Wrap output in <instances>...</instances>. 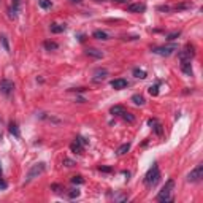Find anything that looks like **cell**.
<instances>
[{"label":"cell","instance_id":"obj_1","mask_svg":"<svg viewBox=\"0 0 203 203\" xmlns=\"http://www.w3.org/2000/svg\"><path fill=\"white\" fill-rule=\"evenodd\" d=\"M173 189H175V181L173 179H168L165 183V186L162 187V191L157 194V202H162V203H168L173 200Z\"/></svg>","mask_w":203,"mask_h":203},{"label":"cell","instance_id":"obj_2","mask_svg":"<svg viewBox=\"0 0 203 203\" xmlns=\"http://www.w3.org/2000/svg\"><path fill=\"white\" fill-rule=\"evenodd\" d=\"M159 181H160V172H159L157 164H154L149 170H148V173L145 176V184L148 187H154Z\"/></svg>","mask_w":203,"mask_h":203},{"label":"cell","instance_id":"obj_3","mask_svg":"<svg viewBox=\"0 0 203 203\" xmlns=\"http://www.w3.org/2000/svg\"><path fill=\"white\" fill-rule=\"evenodd\" d=\"M45 168H46V165H45L43 162H40V164H35V165H32V168L29 170V173H27V176H26V184H27V183H30L32 179L38 178L40 175L45 172Z\"/></svg>","mask_w":203,"mask_h":203},{"label":"cell","instance_id":"obj_4","mask_svg":"<svg viewBox=\"0 0 203 203\" xmlns=\"http://www.w3.org/2000/svg\"><path fill=\"white\" fill-rule=\"evenodd\" d=\"M176 49H178L176 45H167V46H159V48H154V49H152V53L159 54V56H164V57H168V56H172Z\"/></svg>","mask_w":203,"mask_h":203},{"label":"cell","instance_id":"obj_5","mask_svg":"<svg viewBox=\"0 0 203 203\" xmlns=\"http://www.w3.org/2000/svg\"><path fill=\"white\" fill-rule=\"evenodd\" d=\"M203 178V164H198L191 173L187 175V181L189 183H198Z\"/></svg>","mask_w":203,"mask_h":203},{"label":"cell","instance_id":"obj_6","mask_svg":"<svg viewBox=\"0 0 203 203\" xmlns=\"http://www.w3.org/2000/svg\"><path fill=\"white\" fill-rule=\"evenodd\" d=\"M15 91V83L10 80H2L0 81V92H2L5 97H10Z\"/></svg>","mask_w":203,"mask_h":203},{"label":"cell","instance_id":"obj_7","mask_svg":"<svg viewBox=\"0 0 203 203\" xmlns=\"http://www.w3.org/2000/svg\"><path fill=\"white\" fill-rule=\"evenodd\" d=\"M194 56H195V48H194L192 45H187L186 48H184L181 53L178 54L179 61H191Z\"/></svg>","mask_w":203,"mask_h":203},{"label":"cell","instance_id":"obj_8","mask_svg":"<svg viewBox=\"0 0 203 203\" xmlns=\"http://www.w3.org/2000/svg\"><path fill=\"white\" fill-rule=\"evenodd\" d=\"M107 76H108V70H105V68H97L94 72V78H92V80L95 83H99V81H103Z\"/></svg>","mask_w":203,"mask_h":203},{"label":"cell","instance_id":"obj_9","mask_svg":"<svg viewBox=\"0 0 203 203\" xmlns=\"http://www.w3.org/2000/svg\"><path fill=\"white\" fill-rule=\"evenodd\" d=\"M148 124H149V126H152V129H154V132L157 133L159 137H162L164 135V129H162V124H160L157 119H149V121H148Z\"/></svg>","mask_w":203,"mask_h":203},{"label":"cell","instance_id":"obj_10","mask_svg":"<svg viewBox=\"0 0 203 203\" xmlns=\"http://www.w3.org/2000/svg\"><path fill=\"white\" fill-rule=\"evenodd\" d=\"M146 10V5L145 3H132V5L127 7V11L129 13H141Z\"/></svg>","mask_w":203,"mask_h":203},{"label":"cell","instance_id":"obj_11","mask_svg":"<svg viewBox=\"0 0 203 203\" xmlns=\"http://www.w3.org/2000/svg\"><path fill=\"white\" fill-rule=\"evenodd\" d=\"M111 87L116 91H121V89H126L127 87V81L122 80V78H119V80H113L111 81Z\"/></svg>","mask_w":203,"mask_h":203},{"label":"cell","instance_id":"obj_12","mask_svg":"<svg viewBox=\"0 0 203 203\" xmlns=\"http://www.w3.org/2000/svg\"><path fill=\"white\" fill-rule=\"evenodd\" d=\"M181 70L184 75H187V76H192V65H191V61H181Z\"/></svg>","mask_w":203,"mask_h":203},{"label":"cell","instance_id":"obj_13","mask_svg":"<svg viewBox=\"0 0 203 203\" xmlns=\"http://www.w3.org/2000/svg\"><path fill=\"white\" fill-rule=\"evenodd\" d=\"M86 54H87V56H91V57H94V59H102V57H103V53L99 51V49H95V48H87Z\"/></svg>","mask_w":203,"mask_h":203},{"label":"cell","instance_id":"obj_14","mask_svg":"<svg viewBox=\"0 0 203 203\" xmlns=\"http://www.w3.org/2000/svg\"><path fill=\"white\" fill-rule=\"evenodd\" d=\"M49 29H51V32L53 34H62V32H65V29H67V26L65 24H51L49 26Z\"/></svg>","mask_w":203,"mask_h":203},{"label":"cell","instance_id":"obj_15","mask_svg":"<svg viewBox=\"0 0 203 203\" xmlns=\"http://www.w3.org/2000/svg\"><path fill=\"white\" fill-rule=\"evenodd\" d=\"M8 130H10V133H11L13 137H16V138L21 137L19 129H18V124H16V122H10V126H8Z\"/></svg>","mask_w":203,"mask_h":203},{"label":"cell","instance_id":"obj_16","mask_svg":"<svg viewBox=\"0 0 203 203\" xmlns=\"http://www.w3.org/2000/svg\"><path fill=\"white\" fill-rule=\"evenodd\" d=\"M83 148H84V146H83L80 141H73L72 145H70V149H72L73 152H76V154H81V152H83Z\"/></svg>","mask_w":203,"mask_h":203},{"label":"cell","instance_id":"obj_17","mask_svg":"<svg viewBox=\"0 0 203 203\" xmlns=\"http://www.w3.org/2000/svg\"><path fill=\"white\" fill-rule=\"evenodd\" d=\"M124 111H126V110H124V107H121V105H114V107L110 110V113H111L113 116H121Z\"/></svg>","mask_w":203,"mask_h":203},{"label":"cell","instance_id":"obj_18","mask_svg":"<svg viewBox=\"0 0 203 203\" xmlns=\"http://www.w3.org/2000/svg\"><path fill=\"white\" fill-rule=\"evenodd\" d=\"M92 37L97 38V40H108V34L103 32V30H95L94 34H92Z\"/></svg>","mask_w":203,"mask_h":203},{"label":"cell","instance_id":"obj_19","mask_svg":"<svg viewBox=\"0 0 203 203\" xmlns=\"http://www.w3.org/2000/svg\"><path fill=\"white\" fill-rule=\"evenodd\" d=\"M43 46H45L46 51H56V49L59 48V45L56 43V41H45Z\"/></svg>","mask_w":203,"mask_h":203},{"label":"cell","instance_id":"obj_20","mask_svg":"<svg viewBox=\"0 0 203 203\" xmlns=\"http://www.w3.org/2000/svg\"><path fill=\"white\" fill-rule=\"evenodd\" d=\"M132 102L135 105H140V107H141V105H145V97L140 95V94H135V95L132 97Z\"/></svg>","mask_w":203,"mask_h":203},{"label":"cell","instance_id":"obj_21","mask_svg":"<svg viewBox=\"0 0 203 203\" xmlns=\"http://www.w3.org/2000/svg\"><path fill=\"white\" fill-rule=\"evenodd\" d=\"M189 8H192V2L179 3V5H176V7H175V10H176V11H183V10H189Z\"/></svg>","mask_w":203,"mask_h":203},{"label":"cell","instance_id":"obj_22","mask_svg":"<svg viewBox=\"0 0 203 203\" xmlns=\"http://www.w3.org/2000/svg\"><path fill=\"white\" fill-rule=\"evenodd\" d=\"M133 76H135V78H140V80H145L148 75H146L145 70H140V68H133Z\"/></svg>","mask_w":203,"mask_h":203},{"label":"cell","instance_id":"obj_23","mask_svg":"<svg viewBox=\"0 0 203 203\" xmlns=\"http://www.w3.org/2000/svg\"><path fill=\"white\" fill-rule=\"evenodd\" d=\"M38 5H40V8H43V10H49V8L53 7V3H51V0H38Z\"/></svg>","mask_w":203,"mask_h":203},{"label":"cell","instance_id":"obj_24","mask_svg":"<svg viewBox=\"0 0 203 203\" xmlns=\"http://www.w3.org/2000/svg\"><path fill=\"white\" fill-rule=\"evenodd\" d=\"M121 116L124 118V121H127V122H135V116H133V114H130V113H127V111H124Z\"/></svg>","mask_w":203,"mask_h":203},{"label":"cell","instance_id":"obj_25","mask_svg":"<svg viewBox=\"0 0 203 203\" xmlns=\"http://www.w3.org/2000/svg\"><path fill=\"white\" fill-rule=\"evenodd\" d=\"M130 149V145H129V143H126V145H122V146H119V149H118V154L119 156H124L126 154V152Z\"/></svg>","mask_w":203,"mask_h":203},{"label":"cell","instance_id":"obj_26","mask_svg":"<svg viewBox=\"0 0 203 203\" xmlns=\"http://www.w3.org/2000/svg\"><path fill=\"white\" fill-rule=\"evenodd\" d=\"M0 41H2V45H3V48H5L7 53H10V45H8L7 37H5V35H2V37H0Z\"/></svg>","mask_w":203,"mask_h":203},{"label":"cell","instance_id":"obj_27","mask_svg":"<svg viewBox=\"0 0 203 203\" xmlns=\"http://www.w3.org/2000/svg\"><path fill=\"white\" fill-rule=\"evenodd\" d=\"M149 94L151 95H159V84H154V86H149Z\"/></svg>","mask_w":203,"mask_h":203},{"label":"cell","instance_id":"obj_28","mask_svg":"<svg viewBox=\"0 0 203 203\" xmlns=\"http://www.w3.org/2000/svg\"><path fill=\"white\" fill-rule=\"evenodd\" d=\"M179 35H181V32H179V30H176V32H173V34L167 35V40H170V41H172V40H176Z\"/></svg>","mask_w":203,"mask_h":203},{"label":"cell","instance_id":"obj_29","mask_svg":"<svg viewBox=\"0 0 203 203\" xmlns=\"http://www.w3.org/2000/svg\"><path fill=\"white\" fill-rule=\"evenodd\" d=\"M64 165L70 168V167H75L76 164H75V160H72V159H64Z\"/></svg>","mask_w":203,"mask_h":203},{"label":"cell","instance_id":"obj_30","mask_svg":"<svg viewBox=\"0 0 203 203\" xmlns=\"http://www.w3.org/2000/svg\"><path fill=\"white\" fill-rule=\"evenodd\" d=\"M72 183L73 184H83V183H84V179H83V176H73Z\"/></svg>","mask_w":203,"mask_h":203},{"label":"cell","instance_id":"obj_31","mask_svg":"<svg viewBox=\"0 0 203 203\" xmlns=\"http://www.w3.org/2000/svg\"><path fill=\"white\" fill-rule=\"evenodd\" d=\"M80 191H78V189H76V191H70V192H68V197H70V198H78V197H80Z\"/></svg>","mask_w":203,"mask_h":203},{"label":"cell","instance_id":"obj_32","mask_svg":"<svg viewBox=\"0 0 203 203\" xmlns=\"http://www.w3.org/2000/svg\"><path fill=\"white\" fill-rule=\"evenodd\" d=\"M76 141H80L83 146H86V145H87V140H86V138H83V137H78V138H76Z\"/></svg>","mask_w":203,"mask_h":203},{"label":"cell","instance_id":"obj_33","mask_svg":"<svg viewBox=\"0 0 203 203\" xmlns=\"http://www.w3.org/2000/svg\"><path fill=\"white\" fill-rule=\"evenodd\" d=\"M114 200L116 202H124V200H127V195H118V197H114Z\"/></svg>","mask_w":203,"mask_h":203},{"label":"cell","instance_id":"obj_34","mask_svg":"<svg viewBox=\"0 0 203 203\" xmlns=\"http://www.w3.org/2000/svg\"><path fill=\"white\" fill-rule=\"evenodd\" d=\"M99 170H100V172H105V173H110L113 168H111V167H100Z\"/></svg>","mask_w":203,"mask_h":203},{"label":"cell","instance_id":"obj_35","mask_svg":"<svg viewBox=\"0 0 203 203\" xmlns=\"http://www.w3.org/2000/svg\"><path fill=\"white\" fill-rule=\"evenodd\" d=\"M19 2H21V0H13V8L19 10Z\"/></svg>","mask_w":203,"mask_h":203},{"label":"cell","instance_id":"obj_36","mask_svg":"<svg viewBox=\"0 0 203 203\" xmlns=\"http://www.w3.org/2000/svg\"><path fill=\"white\" fill-rule=\"evenodd\" d=\"M157 10L159 11H170V7H167V5H165V7H159Z\"/></svg>","mask_w":203,"mask_h":203},{"label":"cell","instance_id":"obj_37","mask_svg":"<svg viewBox=\"0 0 203 203\" xmlns=\"http://www.w3.org/2000/svg\"><path fill=\"white\" fill-rule=\"evenodd\" d=\"M0 187H2V189H7V183L2 179V176H0Z\"/></svg>","mask_w":203,"mask_h":203},{"label":"cell","instance_id":"obj_38","mask_svg":"<svg viewBox=\"0 0 203 203\" xmlns=\"http://www.w3.org/2000/svg\"><path fill=\"white\" fill-rule=\"evenodd\" d=\"M51 187H53L56 192H59V191H61V186H57V184H53V186H51Z\"/></svg>","mask_w":203,"mask_h":203},{"label":"cell","instance_id":"obj_39","mask_svg":"<svg viewBox=\"0 0 203 203\" xmlns=\"http://www.w3.org/2000/svg\"><path fill=\"white\" fill-rule=\"evenodd\" d=\"M116 3H124V2H127V0H114Z\"/></svg>","mask_w":203,"mask_h":203},{"label":"cell","instance_id":"obj_40","mask_svg":"<svg viewBox=\"0 0 203 203\" xmlns=\"http://www.w3.org/2000/svg\"><path fill=\"white\" fill-rule=\"evenodd\" d=\"M73 3H81V0H72Z\"/></svg>","mask_w":203,"mask_h":203},{"label":"cell","instance_id":"obj_41","mask_svg":"<svg viewBox=\"0 0 203 203\" xmlns=\"http://www.w3.org/2000/svg\"><path fill=\"white\" fill-rule=\"evenodd\" d=\"M2 173H3V172H2V167H0V176H2Z\"/></svg>","mask_w":203,"mask_h":203}]
</instances>
